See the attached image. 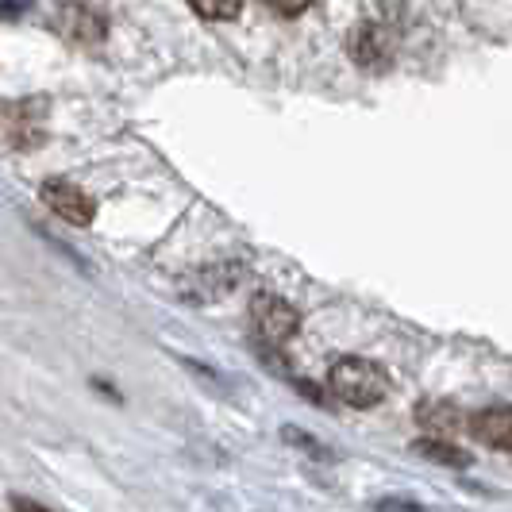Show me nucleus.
Wrapping results in <instances>:
<instances>
[{
  "label": "nucleus",
  "instance_id": "obj_1",
  "mask_svg": "<svg viewBox=\"0 0 512 512\" xmlns=\"http://www.w3.org/2000/svg\"><path fill=\"white\" fill-rule=\"evenodd\" d=\"M328 385L351 409H378L389 397V374L374 359H362V355L335 359L332 370H328Z\"/></svg>",
  "mask_w": 512,
  "mask_h": 512
},
{
  "label": "nucleus",
  "instance_id": "obj_2",
  "mask_svg": "<svg viewBox=\"0 0 512 512\" xmlns=\"http://www.w3.org/2000/svg\"><path fill=\"white\" fill-rule=\"evenodd\" d=\"M251 328H255V339L262 347H278L282 351L285 343L297 335V328H301V312L289 305L285 297L255 293L251 297Z\"/></svg>",
  "mask_w": 512,
  "mask_h": 512
},
{
  "label": "nucleus",
  "instance_id": "obj_3",
  "mask_svg": "<svg viewBox=\"0 0 512 512\" xmlns=\"http://www.w3.org/2000/svg\"><path fill=\"white\" fill-rule=\"evenodd\" d=\"M347 51L362 70H389V62L397 54V31L389 24H378V20H359L351 27Z\"/></svg>",
  "mask_w": 512,
  "mask_h": 512
},
{
  "label": "nucleus",
  "instance_id": "obj_4",
  "mask_svg": "<svg viewBox=\"0 0 512 512\" xmlns=\"http://www.w3.org/2000/svg\"><path fill=\"white\" fill-rule=\"evenodd\" d=\"M39 197H43V205L51 208L58 220H66V224H74V228H89L93 216H97L93 197H89L81 185H74V181H62V178L43 181Z\"/></svg>",
  "mask_w": 512,
  "mask_h": 512
},
{
  "label": "nucleus",
  "instance_id": "obj_5",
  "mask_svg": "<svg viewBox=\"0 0 512 512\" xmlns=\"http://www.w3.org/2000/svg\"><path fill=\"white\" fill-rule=\"evenodd\" d=\"M54 27L77 47H97L108 35V16L101 4H62L54 12Z\"/></svg>",
  "mask_w": 512,
  "mask_h": 512
},
{
  "label": "nucleus",
  "instance_id": "obj_6",
  "mask_svg": "<svg viewBox=\"0 0 512 512\" xmlns=\"http://www.w3.org/2000/svg\"><path fill=\"white\" fill-rule=\"evenodd\" d=\"M47 104L43 101H12L4 108V143L8 151H31L43 143Z\"/></svg>",
  "mask_w": 512,
  "mask_h": 512
},
{
  "label": "nucleus",
  "instance_id": "obj_7",
  "mask_svg": "<svg viewBox=\"0 0 512 512\" xmlns=\"http://www.w3.org/2000/svg\"><path fill=\"white\" fill-rule=\"evenodd\" d=\"M466 432L478 439L482 447L493 451H512V409L493 405V409H478L466 420Z\"/></svg>",
  "mask_w": 512,
  "mask_h": 512
},
{
  "label": "nucleus",
  "instance_id": "obj_8",
  "mask_svg": "<svg viewBox=\"0 0 512 512\" xmlns=\"http://www.w3.org/2000/svg\"><path fill=\"white\" fill-rule=\"evenodd\" d=\"M416 424L428 432V439H443V443H447L466 420H462L459 405H451V401H443V397H428V401L416 405Z\"/></svg>",
  "mask_w": 512,
  "mask_h": 512
},
{
  "label": "nucleus",
  "instance_id": "obj_9",
  "mask_svg": "<svg viewBox=\"0 0 512 512\" xmlns=\"http://www.w3.org/2000/svg\"><path fill=\"white\" fill-rule=\"evenodd\" d=\"M416 451H420V455H428V459L443 462V466H470V455H466L462 447L443 443V439H420V443H416Z\"/></svg>",
  "mask_w": 512,
  "mask_h": 512
},
{
  "label": "nucleus",
  "instance_id": "obj_10",
  "mask_svg": "<svg viewBox=\"0 0 512 512\" xmlns=\"http://www.w3.org/2000/svg\"><path fill=\"white\" fill-rule=\"evenodd\" d=\"M193 12L205 20H235L243 12V4H208V0H193Z\"/></svg>",
  "mask_w": 512,
  "mask_h": 512
},
{
  "label": "nucleus",
  "instance_id": "obj_11",
  "mask_svg": "<svg viewBox=\"0 0 512 512\" xmlns=\"http://www.w3.org/2000/svg\"><path fill=\"white\" fill-rule=\"evenodd\" d=\"M378 512H424V509H416V505H409V501H382Z\"/></svg>",
  "mask_w": 512,
  "mask_h": 512
},
{
  "label": "nucleus",
  "instance_id": "obj_12",
  "mask_svg": "<svg viewBox=\"0 0 512 512\" xmlns=\"http://www.w3.org/2000/svg\"><path fill=\"white\" fill-rule=\"evenodd\" d=\"M12 509L16 512H51V509H43L39 501H27V497H12Z\"/></svg>",
  "mask_w": 512,
  "mask_h": 512
},
{
  "label": "nucleus",
  "instance_id": "obj_13",
  "mask_svg": "<svg viewBox=\"0 0 512 512\" xmlns=\"http://www.w3.org/2000/svg\"><path fill=\"white\" fill-rule=\"evenodd\" d=\"M274 12H278V16H305L308 4H274Z\"/></svg>",
  "mask_w": 512,
  "mask_h": 512
}]
</instances>
